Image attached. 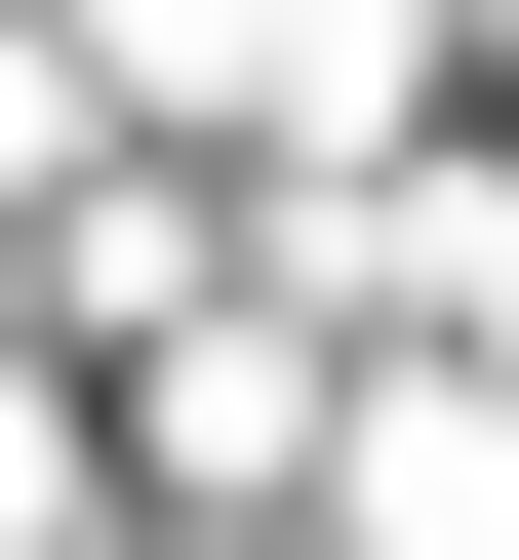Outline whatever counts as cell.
Here are the masks:
<instances>
[{"label": "cell", "mask_w": 519, "mask_h": 560, "mask_svg": "<svg viewBox=\"0 0 519 560\" xmlns=\"http://www.w3.org/2000/svg\"><path fill=\"white\" fill-rule=\"evenodd\" d=\"M359 560H519V361H400L359 400Z\"/></svg>", "instance_id": "obj_1"}, {"label": "cell", "mask_w": 519, "mask_h": 560, "mask_svg": "<svg viewBox=\"0 0 519 560\" xmlns=\"http://www.w3.org/2000/svg\"><path fill=\"white\" fill-rule=\"evenodd\" d=\"M439 320H480V361H519V161H439Z\"/></svg>", "instance_id": "obj_2"}, {"label": "cell", "mask_w": 519, "mask_h": 560, "mask_svg": "<svg viewBox=\"0 0 519 560\" xmlns=\"http://www.w3.org/2000/svg\"><path fill=\"white\" fill-rule=\"evenodd\" d=\"M40 161H81V81H40V40H0V200H40Z\"/></svg>", "instance_id": "obj_3"}]
</instances>
